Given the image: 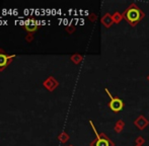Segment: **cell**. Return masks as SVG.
Here are the masks:
<instances>
[{
	"mask_svg": "<svg viewBox=\"0 0 149 146\" xmlns=\"http://www.w3.org/2000/svg\"><path fill=\"white\" fill-rule=\"evenodd\" d=\"M123 16H125V18L130 22V24L134 27L139 20L142 19V17L144 16V13L135 4H132L130 6V8L123 14Z\"/></svg>",
	"mask_w": 149,
	"mask_h": 146,
	"instance_id": "1",
	"label": "cell"
},
{
	"mask_svg": "<svg viewBox=\"0 0 149 146\" xmlns=\"http://www.w3.org/2000/svg\"><path fill=\"white\" fill-rule=\"evenodd\" d=\"M106 92H107L108 95L111 97V102H110L109 106H110V108H111L112 111L116 112V113H117V112L122 111L123 108H124V102H123L122 100H120V98H118V97L112 96L111 92L108 90V88H106Z\"/></svg>",
	"mask_w": 149,
	"mask_h": 146,
	"instance_id": "2",
	"label": "cell"
},
{
	"mask_svg": "<svg viewBox=\"0 0 149 146\" xmlns=\"http://www.w3.org/2000/svg\"><path fill=\"white\" fill-rule=\"evenodd\" d=\"M90 124H91V126L94 127V125H92L91 121H90ZM94 132H96V136H98V140H96V142H94L92 144H96V146H114L113 144L110 142L109 139H102V138L98 137V132H96V129H94Z\"/></svg>",
	"mask_w": 149,
	"mask_h": 146,
	"instance_id": "3",
	"label": "cell"
},
{
	"mask_svg": "<svg viewBox=\"0 0 149 146\" xmlns=\"http://www.w3.org/2000/svg\"><path fill=\"white\" fill-rule=\"evenodd\" d=\"M135 125L138 127L139 129H143L148 125V122H147V120L144 119L143 116H141V117H139L138 119L135 121Z\"/></svg>",
	"mask_w": 149,
	"mask_h": 146,
	"instance_id": "4",
	"label": "cell"
},
{
	"mask_svg": "<svg viewBox=\"0 0 149 146\" xmlns=\"http://www.w3.org/2000/svg\"><path fill=\"white\" fill-rule=\"evenodd\" d=\"M102 23L105 24V27H110L112 25V23H113V16H111L110 15L109 13L108 14H106L105 16H104V18H102Z\"/></svg>",
	"mask_w": 149,
	"mask_h": 146,
	"instance_id": "5",
	"label": "cell"
},
{
	"mask_svg": "<svg viewBox=\"0 0 149 146\" xmlns=\"http://www.w3.org/2000/svg\"><path fill=\"white\" fill-rule=\"evenodd\" d=\"M124 122L123 121H118V123H117V125H116V127H115V131H116V132H121V131H122V129L124 128Z\"/></svg>",
	"mask_w": 149,
	"mask_h": 146,
	"instance_id": "6",
	"label": "cell"
},
{
	"mask_svg": "<svg viewBox=\"0 0 149 146\" xmlns=\"http://www.w3.org/2000/svg\"><path fill=\"white\" fill-rule=\"evenodd\" d=\"M123 16H121V14L119 13V12H116V13L113 15V20L114 21H116V22H119L121 19H122Z\"/></svg>",
	"mask_w": 149,
	"mask_h": 146,
	"instance_id": "7",
	"label": "cell"
},
{
	"mask_svg": "<svg viewBox=\"0 0 149 146\" xmlns=\"http://www.w3.org/2000/svg\"><path fill=\"white\" fill-rule=\"evenodd\" d=\"M6 61H7V58L3 55H0V66H4L6 64Z\"/></svg>",
	"mask_w": 149,
	"mask_h": 146,
	"instance_id": "8",
	"label": "cell"
},
{
	"mask_svg": "<svg viewBox=\"0 0 149 146\" xmlns=\"http://www.w3.org/2000/svg\"><path fill=\"white\" fill-rule=\"evenodd\" d=\"M136 142H137V143H140V146H141V144L144 142V140H143L142 137H138L137 138V140H136Z\"/></svg>",
	"mask_w": 149,
	"mask_h": 146,
	"instance_id": "9",
	"label": "cell"
},
{
	"mask_svg": "<svg viewBox=\"0 0 149 146\" xmlns=\"http://www.w3.org/2000/svg\"><path fill=\"white\" fill-rule=\"evenodd\" d=\"M2 23H3V21H1V20H0V25H1Z\"/></svg>",
	"mask_w": 149,
	"mask_h": 146,
	"instance_id": "10",
	"label": "cell"
},
{
	"mask_svg": "<svg viewBox=\"0 0 149 146\" xmlns=\"http://www.w3.org/2000/svg\"><path fill=\"white\" fill-rule=\"evenodd\" d=\"M148 79H149V76H148Z\"/></svg>",
	"mask_w": 149,
	"mask_h": 146,
	"instance_id": "11",
	"label": "cell"
},
{
	"mask_svg": "<svg viewBox=\"0 0 149 146\" xmlns=\"http://www.w3.org/2000/svg\"><path fill=\"white\" fill-rule=\"evenodd\" d=\"M137 146H139V145H137Z\"/></svg>",
	"mask_w": 149,
	"mask_h": 146,
	"instance_id": "12",
	"label": "cell"
}]
</instances>
